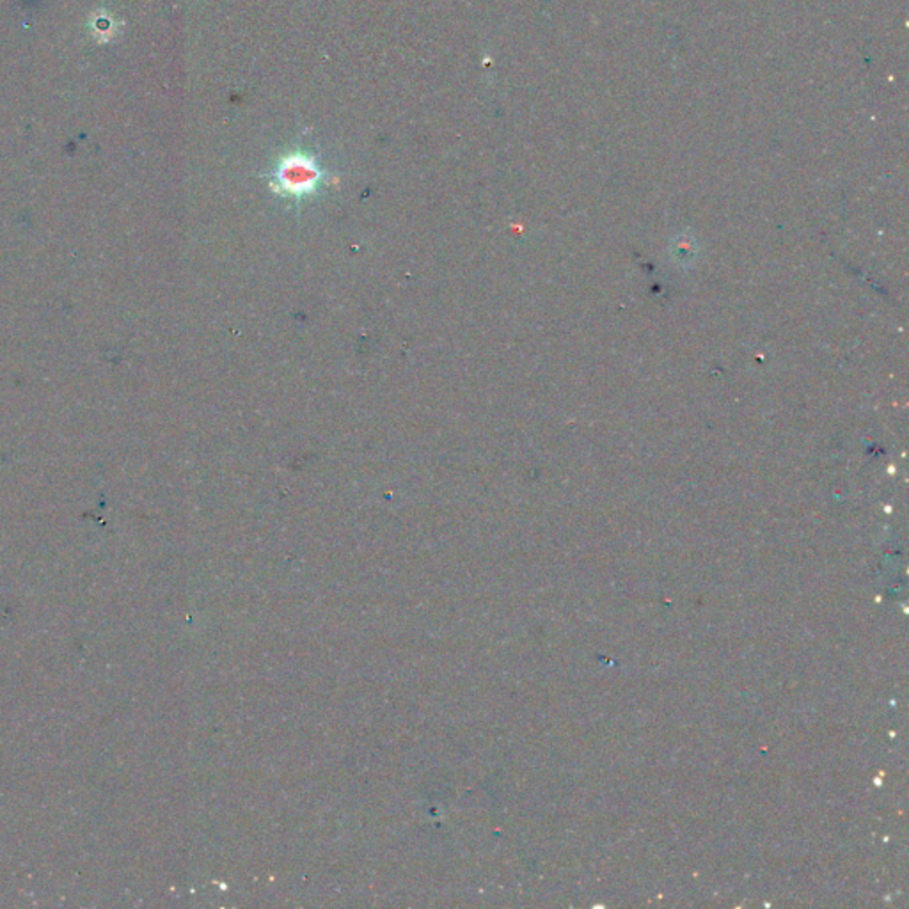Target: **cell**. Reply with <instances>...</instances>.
<instances>
[{
    "mask_svg": "<svg viewBox=\"0 0 909 909\" xmlns=\"http://www.w3.org/2000/svg\"><path fill=\"white\" fill-rule=\"evenodd\" d=\"M267 178L268 188L293 205L317 197L332 182V175L318 157L306 147H293L279 155Z\"/></svg>",
    "mask_w": 909,
    "mask_h": 909,
    "instance_id": "6da1fadb",
    "label": "cell"
}]
</instances>
